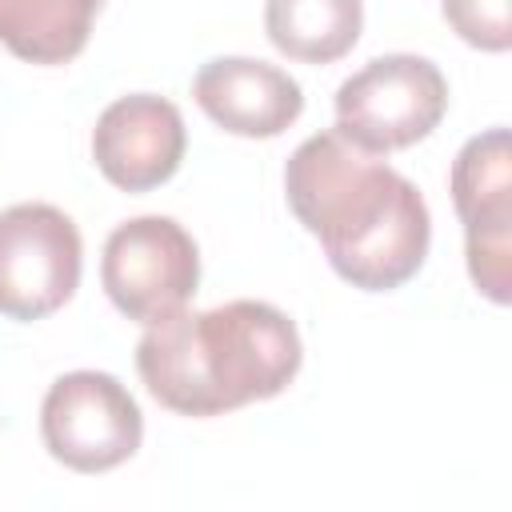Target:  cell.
<instances>
[{
	"label": "cell",
	"instance_id": "6da1fadb",
	"mask_svg": "<svg viewBox=\"0 0 512 512\" xmlns=\"http://www.w3.org/2000/svg\"><path fill=\"white\" fill-rule=\"evenodd\" d=\"M284 196L332 272L360 292L408 284L428 256L432 216L420 188L336 128L308 136L288 156Z\"/></svg>",
	"mask_w": 512,
	"mask_h": 512
},
{
	"label": "cell",
	"instance_id": "277c9868",
	"mask_svg": "<svg viewBox=\"0 0 512 512\" xmlns=\"http://www.w3.org/2000/svg\"><path fill=\"white\" fill-rule=\"evenodd\" d=\"M40 436L56 464L96 476L136 456L144 440V416L136 396L112 372L80 368L56 376L44 392Z\"/></svg>",
	"mask_w": 512,
	"mask_h": 512
},
{
	"label": "cell",
	"instance_id": "9c48e42d",
	"mask_svg": "<svg viewBox=\"0 0 512 512\" xmlns=\"http://www.w3.org/2000/svg\"><path fill=\"white\" fill-rule=\"evenodd\" d=\"M192 100L216 128L248 140L280 136L304 112L300 84L284 68L252 56H216L200 64L192 76Z\"/></svg>",
	"mask_w": 512,
	"mask_h": 512
},
{
	"label": "cell",
	"instance_id": "5b68a950",
	"mask_svg": "<svg viewBox=\"0 0 512 512\" xmlns=\"http://www.w3.org/2000/svg\"><path fill=\"white\" fill-rule=\"evenodd\" d=\"M100 284L120 316L148 328L196 296L200 248L172 216H132L104 240Z\"/></svg>",
	"mask_w": 512,
	"mask_h": 512
},
{
	"label": "cell",
	"instance_id": "ba28073f",
	"mask_svg": "<svg viewBox=\"0 0 512 512\" xmlns=\"http://www.w3.org/2000/svg\"><path fill=\"white\" fill-rule=\"evenodd\" d=\"M188 148L184 116L156 92L112 100L92 128V160L120 192H152L176 176Z\"/></svg>",
	"mask_w": 512,
	"mask_h": 512
},
{
	"label": "cell",
	"instance_id": "30bf717a",
	"mask_svg": "<svg viewBox=\"0 0 512 512\" xmlns=\"http://www.w3.org/2000/svg\"><path fill=\"white\" fill-rule=\"evenodd\" d=\"M104 0H0V44L28 64H68L84 52Z\"/></svg>",
	"mask_w": 512,
	"mask_h": 512
},
{
	"label": "cell",
	"instance_id": "8fae6325",
	"mask_svg": "<svg viewBox=\"0 0 512 512\" xmlns=\"http://www.w3.org/2000/svg\"><path fill=\"white\" fill-rule=\"evenodd\" d=\"M360 28V0H264V32L272 48L300 64H332L348 56Z\"/></svg>",
	"mask_w": 512,
	"mask_h": 512
},
{
	"label": "cell",
	"instance_id": "3957f363",
	"mask_svg": "<svg viewBox=\"0 0 512 512\" xmlns=\"http://www.w3.org/2000/svg\"><path fill=\"white\" fill-rule=\"evenodd\" d=\"M444 112L448 80L416 52L376 56L336 88V132L372 156L420 144Z\"/></svg>",
	"mask_w": 512,
	"mask_h": 512
},
{
	"label": "cell",
	"instance_id": "7a4b0ae2",
	"mask_svg": "<svg viewBox=\"0 0 512 512\" xmlns=\"http://www.w3.org/2000/svg\"><path fill=\"white\" fill-rule=\"evenodd\" d=\"M304 360L288 312L268 300H228L172 312L144 328L136 372L156 404L180 416H224L280 396Z\"/></svg>",
	"mask_w": 512,
	"mask_h": 512
},
{
	"label": "cell",
	"instance_id": "8992f818",
	"mask_svg": "<svg viewBox=\"0 0 512 512\" xmlns=\"http://www.w3.org/2000/svg\"><path fill=\"white\" fill-rule=\"evenodd\" d=\"M80 228L56 204H12L0 212V316L32 324L80 288Z\"/></svg>",
	"mask_w": 512,
	"mask_h": 512
},
{
	"label": "cell",
	"instance_id": "7c38bea8",
	"mask_svg": "<svg viewBox=\"0 0 512 512\" xmlns=\"http://www.w3.org/2000/svg\"><path fill=\"white\" fill-rule=\"evenodd\" d=\"M440 12L464 44L480 52H508L512 44L508 0H440Z\"/></svg>",
	"mask_w": 512,
	"mask_h": 512
},
{
	"label": "cell",
	"instance_id": "52a82bcc",
	"mask_svg": "<svg viewBox=\"0 0 512 512\" xmlns=\"http://www.w3.org/2000/svg\"><path fill=\"white\" fill-rule=\"evenodd\" d=\"M452 204L464 224V260L480 296L512 300V144L508 128L472 136L452 160Z\"/></svg>",
	"mask_w": 512,
	"mask_h": 512
}]
</instances>
